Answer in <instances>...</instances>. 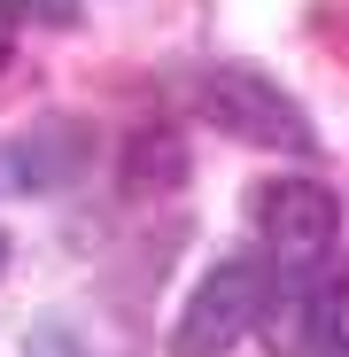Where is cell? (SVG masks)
I'll use <instances>...</instances> for the list:
<instances>
[{
    "label": "cell",
    "instance_id": "cell-4",
    "mask_svg": "<svg viewBox=\"0 0 349 357\" xmlns=\"http://www.w3.org/2000/svg\"><path fill=\"white\" fill-rule=\"evenodd\" d=\"M256 342L272 357H341L349 349V280H341V264L272 272V303H264Z\"/></svg>",
    "mask_w": 349,
    "mask_h": 357
},
{
    "label": "cell",
    "instance_id": "cell-1",
    "mask_svg": "<svg viewBox=\"0 0 349 357\" xmlns=\"http://www.w3.org/2000/svg\"><path fill=\"white\" fill-rule=\"evenodd\" d=\"M194 116L217 140H241V148H272V155H318V125L311 109L287 93L272 70L256 63H202L187 86Z\"/></svg>",
    "mask_w": 349,
    "mask_h": 357
},
{
    "label": "cell",
    "instance_id": "cell-5",
    "mask_svg": "<svg viewBox=\"0 0 349 357\" xmlns=\"http://www.w3.org/2000/svg\"><path fill=\"white\" fill-rule=\"evenodd\" d=\"M93 163V125L86 116H31V125L0 132V195H63Z\"/></svg>",
    "mask_w": 349,
    "mask_h": 357
},
{
    "label": "cell",
    "instance_id": "cell-9",
    "mask_svg": "<svg viewBox=\"0 0 349 357\" xmlns=\"http://www.w3.org/2000/svg\"><path fill=\"white\" fill-rule=\"evenodd\" d=\"M8 257H16V241H8V225H0V280H8Z\"/></svg>",
    "mask_w": 349,
    "mask_h": 357
},
{
    "label": "cell",
    "instance_id": "cell-6",
    "mask_svg": "<svg viewBox=\"0 0 349 357\" xmlns=\"http://www.w3.org/2000/svg\"><path fill=\"white\" fill-rule=\"evenodd\" d=\"M187 140L171 132V125H140L125 140V163H116V187H125V202H171L187 187Z\"/></svg>",
    "mask_w": 349,
    "mask_h": 357
},
{
    "label": "cell",
    "instance_id": "cell-3",
    "mask_svg": "<svg viewBox=\"0 0 349 357\" xmlns=\"http://www.w3.org/2000/svg\"><path fill=\"white\" fill-rule=\"evenodd\" d=\"M249 218H256V241H264L272 272H311V264H334V249H341V195L311 171L264 178L249 195Z\"/></svg>",
    "mask_w": 349,
    "mask_h": 357
},
{
    "label": "cell",
    "instance_id": "cell-8",
    "mask_svg": "<svg viewBox=\"0 0 349 357\" xmlns=\"http://www.w3.org/2000/svg\"><path fill=\"white\" fill-rule=\"evenodd\" d=\"M16 24H24V16L8 8V0H0V70H8V54H16Z\"/></svg>",
    "mask_w": 349,
    "mask_h": 357
},
{
    "label": "cell",
    "instance_id": "cell-7",
    "mask_svg": "<svg viewBox=\"0 0 349 357\" xmlns=\"http://www.w3.org/2000/svg\"><path fill=\"white\" fill-rule=\"evenodd\" d=\"M24 357H93V334L70 319V311H39L24 326Z\"/></svg>",
    "mask_w": 349,
    "mask_h": 357
},
{
    "label": "cell",
    "instance_id": "cell-2",
    "mask_svg": "<svg viewBox=\"0 0 349 357\" xmlns=\"http://www.w3.org/2000/svg\"><path fill=\"white\" fill-rule=\"evenodd\" d=\"M264 303H272V257H256V249L210 257L163 334V357H233L264 326Z\"/></svg>",
    "mask_w": 349,
    "mask_h": 357
}]
</instances>
